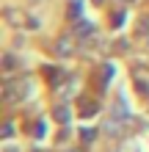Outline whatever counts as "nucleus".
I'll use <instances>...</instances> for the list:
<instances>
[{"mask_svg":"<svg viewBox=\"0 0 149 152\" xmlns=\"http://www.w3.org/2000/svg\"><path fill=\"white\" fill-rule=\"evenodd\" d=\"M105 133H108V136H119V133H121L119 119H108V122H105Z\"/></svg>","mask_w":149,"mask_h":152,"instance_id":"5","label":"nucleus"},{"mask_svg":"<svg viewBox=\"0 0 149 152\" xmlns=\"http://www.w3.org/2000/svg\"><path fill=\"white\" fill-rule=\"evenodd\" d=\"M3 66H6V69H14V66H17V58H14V56H6V58H3Z\"/></svg>","mask_w":149,"mask_h":152,"instance_id":"10","label":"nucleus"},{"mask_svg":"<svg viewBox=\"0 0 149 152\" xmlns=\"http://www.w3.org/2000/svg\"><path fill=\"white\" fill-rule=\"evenodd\" d=\"M52 116H55V119H58L61 124H69V119H72V111H69L66 105H58V108L52 111Z\"/></svg>","mask_w":149,"mask_h":152,"instance_id":"4","label":"nucleus"},{"mask_svg":"<svg viewBox=\"0 0 149 152\" xmlns=\"http://www.w3.org/2000/svg\"><path fill=\"white\" fill-rule=\"evenodd\" d=\"M11 136H14V127H11V122H8L3 127V138H11Z\"/></svg>","mask_w":149,"mask_h":152,"instance_id":"12","label":"nucleus"},{"mask_svg":"<svg viewBox=\"0 0 149 152\" xmlns=\"http://www.w3.org/2000/svg\"><path fill=\"white\" fill-rule=\"evenodd\" d=\"M97 111H100V102H94V100L80 102V116H86V119H89V116H94Z\"/></svg>","mask_w":149,"mask_h":152,"instance_id":"3","label":"nucleus"},{"mask_svg":"<svg viewBox=\"0 0 149 152\" xmlns=\"http://www.w3.org/2000/svg\"><path fill=\"white\" fill-rule=\"evenodd\" d=\"M77 33L80 36H89V33H94V25L91 22H77Z\"/></svg>","mask_w":149,"mask_h":152,"instance_id":"7","label":"nucleus"},{"mask_svg":"<svg viewBox=\"0 0 149 152\" xmlns=\"http://www.w3.org/2000/svg\"><path fill=\"white\" fill-rule=\"evenodd\" d=\"M94 136H97V130H91V127L80 130V138H83V144H91V141H94Z\"/></svg>","mask_w":149,"mask_h":152,"instance_id":"8","label":"nucleus"},{"mask_svg":"<svg viewBox=\"0 0 149 152\" xmlns=\"http://www.w3.org/2000/svg\"><path fill=\"white\" fill-rule=\"evenodd\" d=\"M55 53H58V58L72 56V53H75V39H72V36H61L58 44H55Z\"/></svg>","mask_w":149,"mask_h":152,"instance_id":"2","label":"nucleus"},{"mask_svg":"<svg viewBox=\"0 0 149 152\" xmlns=\"http://www.w3.org/2000/svg\"><path fill=\"white\" fill-rule=\"evenodd\" d=\"M33 133H36V138H41V136L47 133V124H44V122H39V124H36V130H33Z\"/></svg>","mask_w":149,"mask_h":152,"instance_id":"11","label":"nucleus"},{"mask_svg":"<svg viewBox=\"0 0 149 152\" xmlns=\"http://www.w3.org/2000/svg\"><path fill=\"white\" fill-rule=\"evenodd\" d=\"M28 91H31V83H22V80H8L6 88H3V100H6L8 105H14V102H20Z\"/></svg>","mask_w":149,"mask_h":152,"instance_id":"1","label":"nucleus"},{"mask_svg":"<svg viewBox=\"0 0 149 152\" xmlns=\"http://www.w3.org/2000/svg\"><path fill=\"white\" fill-rule=\"evenodd\" d=\"M44 75H47V77H52V80H50L52 86H58V83H61V80H58V77H61V72H58L55 66H44Z\"/></svg>","mask_w":149,"mask_h":152,"instance_id":"6","label":"nucleus"},{"mask_svg":"<svg viewBox=\"0 0 149 152\" xmlns=\"http://www.w3.org/2000/svg\"><path fill=\"white\" fill-rule=\"evenodd\" d=\"M110 25H113V28H121V25H124V11H116V14H113Z\"/></svg>","mask_w":149,"mask_h":152,"instance_id":"9","label":"nucleus"}]
</instances>
